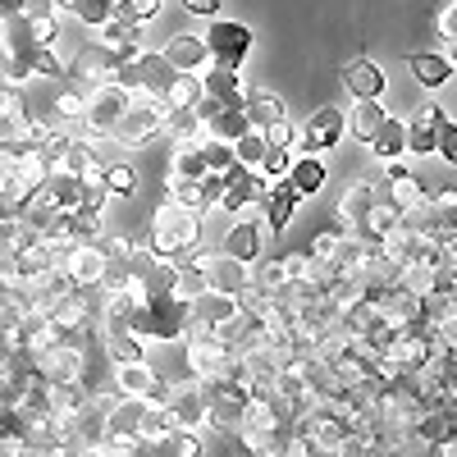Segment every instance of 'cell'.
<instances>
[{"label": "cell", "mask_w": 457, "mask_h": 457, "mask_svg": "<svg viewBox=\"0 0 457 457\" xmlns=\"http://www.w3.org/2000/svg\"><path fill=\"white\" fill-rule=\"evenodd\" d=\"M197 238H202V215L187 211V206H179L174 197H165V202L156 206V220H151L146 247L156 252V256H165V261H174L183 247H193Z\"/></svg>", "instance_id": "1"}, {"label": "cell", "mask_w": 457, "mask_h": 457, "mask_svg": "<svg viewBox=\"0 0 457 457\" xmlns=\"http://www.w3.org/2000/svg\"><path fill=\"white\" fill-rule=\"evenodd\" d=\"M183 325H187V302L174 297V293H161V297H142L137 307H133V320L129 329L137 338H183Z\"/></svg>", "instance_id": "2"}, {"label": "cell", "mask_w": 457, "mask_h": 457, "mask_svg": "<svg viewBox=\"0 0 457 457\" xmlns=\"http://www.w3.org/2000/svg\"><path fill=\"white\" fill-rule=\"evenodd\" d=\"M165 114H170V105H165L161 96H146V92H133L129 110L120 114V124L110 129V137L120 142V146H137V142H146V137H156V133H161V124H165Z\"/></svg>", "instance_id": "3"}, {"label": "cell", "mask_w": 457, "mask_h": 457, "mask_svg": "<svg viewBox=\"0 0 457 457\" xmlns=\"http://www.w3.org/2000/svg\"><path fill=\"white\" fill-rule=\"evenodd\" d=\"M202 394H206V426L215 430H238L243 426V411H247V385L243 379H197Z\"/></svg>", "instance_id": "4"}, {"label": "cell", "mask_w": 457, "mask_h": 457, "mask_svg": "<svg viewBox=\"0 0 457 457\" xmlns=\"http://www.w3.org/2000/svg\"><path fill=\"white\" fill-rule=\"evenodd\" d=\"M133 92L120 87V83H96L83 92V133L92 137H110V129L120 124V114L129 110Z\"/></svg>", "instance_id": "5"}, {"label": "cell", "mask_w": 457, "mask_h": 457, "mask_svg": "<svg viewBox=\"0 0 457 457\" xmlns=\"http://www.w3.org/2000/svg\"><path fill=\"white\" fill-rule=\"evenodd\" d=\"M170 79H174V69L165 64V55H156V51H137L129 64L114 69V79H110V83H120V87H129V92L161 96Z\"/></svg>", "instance_id": "6"}, {"label": "cell", "mask_w": 457, "mask_h": 457, "mask_svg": "<svg viewBox=\"0 0 457 457\" xmlns=\"http://www.w3.org/2000/svg\"><path fill=\"white\" fill-rule=\"evenodd\" d=\"M202 42H206V51H211V64L238 69V64L252 55V28H247V23H234V19H215Z\"/></svg>", "instance_id": "7"}, {"label": "cell", "mask_w": 457, "mask_h": 457, "mask_svg": "<svg viewBox=\"0 0 457 457\" xmlns=\"http://www.w3.org/2000/svg\"><path fill=\"white\" fill-rule=\"evenodd\" d=\"M170 389H174V385H165V379L151 370L146 361H124V366H114V394H120V398H137V403L165 407V403H170Z\"/></svg>", "instance_id": "8"}, {"label": "cell", "mask_w": 457, "mask_h": 457, "mask_svg": "<svg viewBox=\"0 0 457 457\" xmlns=\"http://www.w3.org/2000/svg\"><path fill=\"white\" fill-rule=\"evenodd\" d=\"M348 133V124H343V110L338 105H320V110H312V120L297 129V151L302 156H320L325 146H338V137Z\"/></svg>", "instance_id": "9"}, {"label": "cell", "mask_w": 457, "mask_h": 457, "mask_svg": "<svg viewBox=\"0 0 457 457\" xmlns=\"http://www.w3.org/2000/svg\"><path fill=\"white\" fill-rule=\"evenodd\" d=\"M197 120H202V137H220V142H238L252 124H247V114L234 110V105H220L211 96H202L197 105Z\"/></svg>", "instance_id": "10"}, {"label": "cell", "mask_w": 457, "mask_h": 457, "mask_svg": "<svg viewBox=\"0 0 457 457\" xmlns=\"http://www.w3.org/2000/svg\"><path fill=\"white\" fill-rule=\"evenodd\" d=\"M129 457H202V435L174 426V430H165V435L137 439Z\"/></svg>", "instance_id": "11"}, {"label": "cell", "mask_w": 457, "mask_h": 457, "mask_svg": "<svg viewBox=\"0 0 457 457\" xmlns=\"http://www.w3.org/2000/svg\"><path fill=\"white\" fill-rule=\"evenodd\" d=\"M161 55H165V64L174 73H197V79H202V73L211 69V51H206L202 37H193V32H174Z\"/></svg>", "instance_id": "12"}, {"label": "cell", "mask_w": 457, "mask_h": 457, "mask_svg": "<svg viewBox=\"0 0 457 457\" xmlns=\"http://www.w3.org/2000/svg\"><path fill=\"white\" fill-rule=\"evenodd\" d=\"M165 411H170V421H174V426H183V430H202V426H206V394H202L197 379H193V385L170 389Z\"/></svg>", "instance_id": "13"}, {"label": "cell", "mask_w": 457, "mask_h": 457, "mask_svg": "<svg viewBox=\"0 0 457 457\" xmlns=\"http://www.w3.org/2000/svg\"><path fill=\"white\" fill-rule=\"evenodd\" d=\"M297 193L288 187V179H270V187H265V197H261V211H265V234H284L293 211H297Z\"/></svg>", "instance_id": "14"}, {"label": "cell", "mask_w": 457, "mask_h": 457, "mask_svg": "<svg viewBox=\"0 0 457 457\" xmlns=\"http://www.w3.org/2000/svg\"><path fill=\"white\" fill-rule=\"evenodd\" d=\"M265 228L256 224V220H238L234 228L224 234V256H234V261H243V265H256L261 256H265Z\"/></svg>", "instance_id": "15"}, {"label": "cell", "mask_w": 457, "mask_h": 457, "mask_svg": "<svg viewBox=\"0 0 457 457\" xmlns=\"http://www.w3.org/2000/svg\"><path fill=\"white\" fill-rule=\"evenodd\" d=\"M69 79L79 83L73 92H87V87H96V83H110V79H114V64H110L105 46H83L79 55H73V64H69Z\"/></svg>", "instance_id": "16"}, {"label": "cell", "mask_w": 457, "mask_h": 457, "mask_svg": "<svg viewBox=\"0 0 457 457\" xmlns=\"http://www.w3.org/2000/svg\"><path fill=\"white\" fill-rule=\"evenodd\" d=\"M228 316H238V297L234 293H202L197 302H187V325H202L206 334L215 329V325H224Z\"/></svg>", "instance_id": "17"}, {"label": "cell", "mask_w": 457, "mask_h": 457, "mask_svg": "<svg viewBox=\"0 0 457 457\" xmlns=\"http://www.w3.org/2000/svg\"><path fill=\"white\" fill-rule=\"evenodd\" d=\"M370 206H375V183L370 179H357L348 193H343V202H338V234H357L361 228V220L370 215Z\"/></svg>", "instance_id": "18"}, {"label": "cell", "mask_w": 457, "mask_h": 457, "mask_svg": "<svg viewBox=\"0 0 457 457\" xmlns=\"http://www.w3.org/2000/svg\"><path fill=\"white\" fill-rule=\"evenodd\" d=\"M252 284V265H243V261H234V256H211V265H206V288L211 293H243Z\"/></svg>", "instance_id": "19"}, {"label": "cell", "mask_w": 457, "mask_h": 457, "mask_svg": "<svg viewBox=\"0 0 457 457\" xmlns=\"http://www.w3.org/2000/svg\"><path fill=\"white\" fill-rule=\"evenodd\" d=\"M439 120H444V110L430 105V101H426V105H416L411 120H403V124H407V151H411V156H430V151H435Z\"/></svg>", "instance_id": "20"}, {"label": "cell", "mask_w": 457, "mask_h": 457, "mask_svg": "<svg viewBox=\"0 0 457 457\" xmlns=\"http://www.w3.org/2000/svg\"><path fill=\"white\" fill-rule=\"evenodd\" d=\"M202 92L211 101H220V105H234V110H243V101H247V87L238 79V69H220V64H211L202 73Z\"/></svg>", "instance_id": "21"}, {"label": "cell", "mask_w": 457, "mask_h": 457, "mask_svg": "<svg viewBox=\"0 0 457 457\" xmlns=\"http://www.w3.org/2000/svg\"><path fill=\"white\" fill-rule=\"evenodd\" d=\"M385 120H389V114H385V105H379V96H353V105L343 110V124H348V133L357 142H370V133Z\"/></svg>", "instance_id": "22"}, {"label": "cell", "mask_w": 457, "mask_h": 457, "mask_svg": "<svg viewBox=\"0 0 457 457\" xmlns=\"http://www.w3.org/2000/svg\"><path fill=\"white\" fill-rule=\"evenodd\" d=\"M211 170H206V156H202V137L197 142H174V156H170V183H202Z\"/></svg>", "instance_id": "23"}, {"label": "cell", "mask_w": 457, "mask_h": 457, "mask_svg": "<svg viewBox=\"0 0 457 457\" xmlns=\"http://www.w3.org/2000/svg\"><path fill=\"white\" fill-rule=\"evenodd\" d=\"M243 114H247V124H252V129H270V124H279L284 114H288V105H284V101H279L275 92H261V87H247Z\"/></svg>", "instance_id": "24"}, {"label": "cell", "mask_w": 457, "mask_h": 457, "mask_svg": "<svg viewBox=\"0 0 457 457\" xmlns=\"http://www.w3.org/2000/svg\"><path fill=\"white\" fill-rule=\"evenodd\" d=\"M284 179H288V187H293L297 197H316L320 187H325V161L320 156H302V161L288 165Z\"/></svg>", "instance_id": "25"}, {"label": "cell", "mask_w": 457, "mask_h": 457, "mask_svg": "<svg viewBox=\"0 0 457 457\" xmlns=\"http://www.w3.org/2000/svg\"><path fill=\"white\" fill-rule=\"evenodd\" d=\"M101 353H105L114 366H124V361H146V343H142L133 329H105Z\"/></svg>", "instance_id": "26"}, {"label": "cell", "mask_w": 457, "mask_h": 457, "mask_svg": "<svg viewBox=\"0 0 457 457\" xmlns=\"http://www.w3.org/2000/svg\"><path fill=\"white\" fill-rule=\"evenodd\" d=\"M343 83H348L353 96H379L385 92V69H379L375 60H353L348 69H343Z\"/></svg>", "instance_id": "27"}, {"label": "cell", "mask_w": 457, "mask_h": 457, "mask_svg": "<svg viewBox=\"0 0 457 457\" xmlns=\"http://www.w3.org/2000/svg\"><path fill=\"white\" fill-rule=\"evenodd\" d=\"M202 79L197 73H174V79L165 83V92H161V101L170 105V110H197L202 105Z\"/></svg>", "instance_id": "28"}, {"label": "cell", "mask_w": 457, "mask_h": 457, "mask_svg": "<svg viewBox=\"0 0 457 457\" xmlns=\"http://www.w3.org/2000/svg\"><path fill=\"white\" fill-rule=\"evenodd\" d=\"M366 146L375 151L379 161H398L403 151H407V124H403V120H385V124H379V129L370 133V142H366Z\"/></svg>", "instance_id": "29"}, {"label": "cell", "mask_w": 457, "mask_h": 457, "mask_svg": "<svg viewBox=\"0 0 457 457\" xmlns=\"http://www.w3.org/2000/svg\"><path fill=\"white\" fill-rule=\"evenodd\" d=\"M411 73H416V83H421L426 92H435V87H444L453 79V64L444 55H411Z\"/></svg>", "instance_id": "30"}, {"label": "cell", "mask_w": 457, "mask_h": 457, "mask_svg": "<svg viewBox=\"0 0 457 457\" xmlns=\"http://www.w3.org/2000/svg\"><path fill=\"white\" fill-rule=\"evenodd\" d=\"M430 228L439 238L457 234V193H453V187H444L439 197H430Z\"/></svg>", "instance_id": "31"}, {"label": "cell", "mask_w": 457, "mask_h": 457, "mask_svg": "<svg viewBox=\"0 0 457 457\" xmlns=\"http://www.w3.org/2000/svg\"><path fill=\"white\" fill-rule=\"evenodd\" d=\"M60 10H69L83 28H101L110 14H114V0H55Z\"/></svg>", "instance_id": "32"}, {"label": "cell", "mask_w": 457, "mask_h": 457, "mask_svg": "<svg viewBox=\"0 0 457 457\" xmlns=\"http://www.w3.org/2000/svg\"><path fill=\"white\" fill-rule=\"evenodd\" d=\"M379 197H385L398 215L403 211H411L416 202H426V193H421V183H416L411 174H403V179H389V187H385V193H379Z\"/></svg>", "instance_id": "33"}, {"label": "cell", "mask_w": 457, "mask_h": 457, "mask_svg": "<svg viewBox=\"0 0 457 457\" xmlns=\"http://www.w3.org/2000/svg\"><path fill=\"white\" fill-rule=\"evenodd\" d=\"M161 129H165L174 142H197V137H202V120H197V110H170Z\"/></svg>", "instance_id": "34"}, {"label": "cell", "mask_w": 457, "mask_h": 457, "mask_svg": "<svg viewBox=\"0 0 457 457\" xmlns=\"http://www.w3.org/2000/svg\"><path fill=\"white\" fill-rule=\"evenodd\" d=\"M265 146H270V142H265V133H261V129H247V133L234 142V161H238L243 170H261Z\"/></svg>", "instance_id": "35"}, {"label": "cell", "mask_w": 457, "mask_h": 457, "mask_svg": "<svg viewBox=\"0 0 457 457\" xmlns=\"http://www.w3.org/2000/svg\"><path fill=\"white\" fill-rule=\"evenodd\" d=\"M202 156H206V170L211 174H224V170H234V142H220V137H202Z\"/></svg>", "instance_id": "36"}, {"label": "cell", "mask_w": 457, "mask_h": 457, "mask_svg": "<svg viewBox=\"0 0 457 457\" xmlns=\"http://www.w3.org/2000/svg\"><path fill=\"white\" fill-rule=\"evenodd\" d=\"M293 165V146H265V156H261V179H284Z\"/></svg>", "instance_id": "37"}, {"label": "cell", "mask_w": 457, "mask_h": 457, "mask_svg": "<svg viewBox=\"0 0 457 457\" xmlns=\"http://www.w3.org/2000/svg\"><path fill=\"white\" fill-rule=\"evenodd\" d=\"M133 187H137V174H133L124 161L105 170V193H114V197H133Z\"/></svg>", "instance_id": "38"}, {"label": "cell", "mask_w": 457, "mask_h": 457, "mask_svg": "<svg viewBox=\"0 0 457 457\" xmlns=\"http://www.w3.org/2000/svg\"><path fill=\"white\" fill-rule=\"evenodd\" d=\"M202 293H206V275H202V270H179V279H174V297L197 302Z\"/></svg>", "instance_id": "39"}, {"label": "cell", "mask_w": 457, "mask_h": 457, "mask_svg": "<svg viewBox=\"0 0 457 457\" xmlns=\"http://www.w3.org/2000/svg\"><path fill=\"white\" fill-rule=\"evenodd\" d=\"M435 151H439V156H444L448 165H457V124L448 120V114L439 120V133H435Z\"/></svg>", "instance_id": "40"}, {"label": "cell", "mask_w": 457, "mask_h": 457, "mask_svg": "<svg viewBox=\"0 0 457 457\" xmlns=\"http://www.w3.org/2000/svg\"><path fill=\"white\" fill-rule=\"evenodd\" d=\"M161 5H165V0H114V10L129 14V19H137V23L156 19V14H161Z\"/></svg>", "instance_id": "41"}, {"label": "cell", "mask_w": 457, "mask_h": 457, "mask_svg": "<svg viewBox=\"0 0 457 457\" xmlns=\"http://www.w3.org/2000/svg\"><path fill=\"white\" fill-rule=\"evenodd\" d=\"M261 133H265V142H270V146H293V137H297V124H293L288 114H284L279 124H270V129H261Z\"/></svg>", "instance_id": "42"}, {"label": "cell", "mask_w": 457, "mask_h": 457, "mask_svg": "<svg viewBox=\"0 0 457 457\" xmlns=\"http://www.w3.org/2000/svg\"><path fill=\"white\" fill-rule=\"evenodd\" d=\"M439 37L444 42H457V0H448V5L439 10Z\"/></svg>", "instance_id": "43"}, {"label": "cell", "mask_w": 457, "mask_h": 457, "mask_svg": "<svg viewBox=\"0 0 457 457\" xmlns=\"http://www.w3.org/2000/svg\"><path fill=\"white\" fill-rule=\"evenodd\" d=\"M187 14H202V19H215L220 14V0H183Z\"/></svg>", "instance_id": "44"}, {"label": "cell", "mask_w": 457, "mask_h": 457, "mask_svg": "<svg viewBox=\"0 0 457 457\" xmlns=\"http://www.w3.org/2000/svg\"><path fill=\"white\" fill-rule=\"evenodd\" d=\"M28 0H0V19H23Z\"/></svg>", "instance_id": "45"}, {"label": "cell", "mask_w": 457, "mask_h": 457, "mask_svg": "<svg viewBox=\"0 0 457 457\" xmlns=\"http://www.w3.org/2000/svg\"><path fill=\"white\" fill-rule=\"evenodd\" d=\"M403 174H411L403 156H398V161H385V183H389V179H403Z\"/></svg>", "instance_id": "46"}, {"label": "cell", "mask_w": 457, "mask_h": 457, "mask_svg": "<svg viewBox=\"0 0 457 457\" xmlns=\"http://www.w3.org/2000/svg\"><path fill=\"white\" fill-rule=\"evenodd\" d=\"M73 457H114V453H110V448H101V444H96V448H79V453H73Z\"/></svg>", "instance_id": "47"}, {"label": "cell", "mask_w": 457, "mask_h": 457, "mask_svg": "<svg viewBox=\"0 0 457 457\" xmlns=\"http://www.w3.org/2000/svg\"><path fill=\"white\" fill-rule=\"evenodd\" d=\"M444 60H448V64L457 69V42H448V55H444Z\"/></svg>", "instance_id": "48"}, {"label": "cell", "mask_w": 457, "mask_h": 457, "mask_svg": "<svg viewBox=\"0 0 457 457\" xmlns=\"http://www.w3.org/2000/svg\"><path fill=\"white\" fill-rule=\"evenodd\" d=\"M114 457H129V453H114Z\"/></svg>", "instance_id": "49"}]
</instances>
